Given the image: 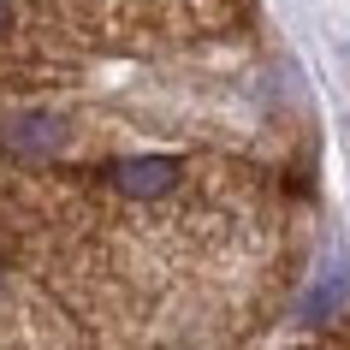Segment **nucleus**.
Listing matches in <instances>:
<instances>
[{
	"mask_svg": "<svg viewBox=\"0 0 350 350\" xmlns=\"http://www.w3.org/2000/svg\"><path fill=\"white\" fill-rule=\"evenodd\" d=\"M178 178H185V166L166 161V154H125V161L107 166V185L131 202H161L178 190Z\"/></svg>",
	"mask_w": 350,
	"mask_h": 350,
	"instance_id": "nucleus-1",
	"label": "nucleus"
},
{
	"mask_svg": "<svg viewBox=\"0 0 350 350\" xmlns=\"http://www.w3.org/2000/svg\"><path fill=\"white\" fill-rule=\"evenodd\" d=\"M59 143H66V125L54 113H18V119H6V154H18V161H48Z\"/></svg>",
	"mask_w": 350,
	"mask_h": 350,
	"instance_id": "nucleus-2",
	"label": "nucleus"
},
{
	"mask_svg": "<svg viewBox=\"0 0 350 350\" xmlns=\"http://www.w3.org/2000/svg\"><path fill=\"white\" fill-rule=\"evenodd\" d=\"M6 24H12V0H0V30H6Z\"/></svg>",
	"mask_w": 350,
	"mask_h": 350,
	"instance_id": "nucleus-3",
	"label": "nucleus"
},
{
	"mask_svg": "<svg viewBox=\"0 0 350 350\" xmlns=\"http://www.w3.org/2000/svg\"><path fill=\"white\" fill-rule=\"evenodd\" d=\"M0 303H6V279H0Z\"/></svg>",
	"mask_w": 350,
	"mask_h": 350,
	"instance_id": "nucleus-4",
	"label": "nucleus"
}]
</instances>
